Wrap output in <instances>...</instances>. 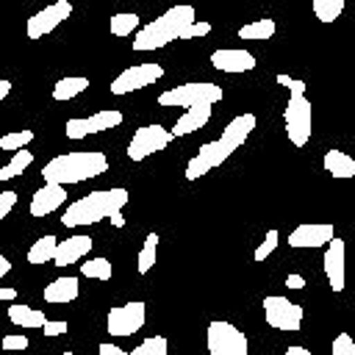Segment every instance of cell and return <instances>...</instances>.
<instances>
[{
    "mask_svg": "<svg viewBox=\"0 0 355 355\" xmlns=\"http://www.w3.org/2000/svg\"><path fill=\"white\" fill-rule=\"evenodd\" d=\"M89 250H92V239L89 236H69L67 241H58L53 261H55V266H69V263L80 261Z\"/></svg>",
    "mask_w": 355,
    "mask_h": 355,
    "instance_id": "19",
    "label": "cell"
},
{
    "mask_svg": "<svg viewBox=\"0 0 355 355\" xmlns=\"http://www.w3.org/2000/svg\"><path fill=\"white\" fill-rule=\"evenodd\" d=\"M222 100V86L211 80H197V83H180L175 89H166L158 94V105H180V108H194V105H214Z\"/></svg>",
    "mask_w": 355,
    "mask_h": 355,
    "instance_id": "4",
    "label": "cell"
},
{
    "mask_svg": "<svg viewBox=\"0 0 355 355\" xmlns=\"http://www.w3.org/2000/svg\"><path fill=\"white\" fill-rule=\"evenodd\" d=\"M128 197L130 194L122 186L89 191L86 197H80V200H75V202L67 205V211L61 216V225L64 227H80V225H94V222L111 219L114 227H125L122 208H125Z\"/></svg>",
    "mask_w": 355,
    "mask_h": 355,
    "instance_id": "1",
    "label": "cell"
},
{
    "mask_svg": "<svg viewBox=\"0 0 355 355\" xmlns=\"http://www.w3.org/2000/svg\"><path fill=\"white\" fill-rule=\"evenodd\" d=\"M39 330H42L44 336H61V333H67V322H61V319H58V322H50V319H47Z\"/></svg>",
    "mask_w": 355,
    "mask_h": 355,
    "instance_id": "39",
    "label": "cell"
},
{
    "mask_svg": "<svg viewBox=\"0 0 355 355\" xmlns=\"http://www.w3.org/2000/svg\"><path fill=\"white\" fill-rule=\"evenodd\" d=\"M64 200H67V189H64V186L44 183V186L36 189L33 197H31V216H47V214H53L55 208H61Z\"/></svg>",
    "mask_w": 355,
    "mask_h": 355,
    "instance_id": "17",
    "label": "cell"
},
{
    "mask_svg": "<svg viewBox=\"0 0 355 355\" xmlns=\"http://www.w3.org/2000/svg\"><path fill=\"white\" fill-rule=\"evenodd\" d=\"M164 78V67L161 64H136L122 69L114 80H111V94H130L136 89H144L155 80Z\"/></svg>",
    "mask_w": 355,
    "mask_h": 355,
    "instance_id": "11",
    "label": "cell"
},
{
    "mask_svg": "<svg viewBox=\"0 0 355 355\" xmlns=\"http://www.w3.org/2000/svg\"><path fill=\"white\" fill-rule=\"evenodd\" d=\"M233 153H236V150H233L230 144H225L222 139L205 141V144L197 150V155L189 158V164H186V180H200L202 175H208L211 169H216L219 164H225Z\"/></svg>",
    "mask_w": 355,
    "mask_h": 355,
    "instance_id": "7",
    "label": "cell"
},
{
    "mask_svg": "<svg viewBox=\"0 0 355 355\" xmlns=\"http://www.w3.org/2000/svg\"><path fill=\"white\" fill-rule=\"evenodd\" d=\"M61 355H75V352H61Z\"/></svg>",
    "mask_w": 355,
    "mask_h": 355,
    "instance_id": "47",
    "label": "cell"
},
{
    "mask_svg": "<svg viewBox=\"0 0 355 355\" xmlns=\"http://www.w3.org/2000/svg\"><path fill=\"white\" fill-rule=\"evenodd\" d=\"M255 125H258V119H255V114H239V116H233L227 125H225V130H222V141L225 144H230L233 150H239L244 141H247V136L255 130Z\"/></svg>",
    "mask_w": 355,
    "mask_h": 355,
    "instance_id": "18",
    "label": "cell"
},
{
    "mask_svg": "<svg viewBox=\"0 0 355 355\" xmlns=\"http://www.w3.org/2000/svg\"><path fill=\"white\" fill-rule=\"evenodd\" d=\"M97 352H100V355H125V349H119L116 344H108V341H105V344H100V349H97Z\"/></svg>",
    "mask_w": 355,
    "mask_h": 355,
    "instance_id": "42",
    "label": "cell"
},
{
    "mask_svg": "<svg viewBox=\"0 0 355 355\" xmlns=\"http://www.w3.org/2000/svg\"><path fill=\"white\" fill-rule=\"evenodd\" d=\"M122 125V111H97L92 116H75V119H67V136L69 139H86L92 133H100V130H108V128H116Z\"/></svg>",
    "mask_w": 355,
    "mask_h": 355,
    "instance_id": "13",
    "label": "cell"
},
{
    "mask_svg": "<svg viewBox=\"0 0 355 355\" xmlns=\"http://www.w3.org/2000/svg\"><path fill=\"white\" fill-rule=\"evenodd\" d=\"M283 119H286L288 141L294 147H305L308 139H311V103L305 100V94L288 97V105L283 111Z\"/></svg>",
    "mask_w": 355,
    "mask_h": 355,
    "instance_id": "8",
    "label": "cell"
},
{
    "mask_svg": "<svg viewBox=\"0 0 355 355\" xmlns=\"http://www.w3.org/2000/svg\"><path fill=\"white\" fill-rule=\"evenodd\" d=\"M31 164H33V153H31V150H17V153L11 155V161L0 169V180H11V178L22 175Z\"/></svg>",
    "mask_w": 355,
    "mask_h": 355,
    "instance_id": "27",
    "label": "cell"
},
{
    "mask_svg": "<svg viewBox=\"0 0 355 355\" xmlns=\"http://www.w3.org/2000/svg\"><path fill=\"white\" fill-rule=\"evenodd\" d=\"M69 14H72V3H69V0H55V3H50L47 8L36 11V14L28 19V25H25L28 39H42L44 33H53L61 22H67Z\"/></svg>",
    "mask_w": 355,
    "mask_h": 355,
    "instance_id": "12",
    "label": "cell"
},
{
    "mask_svg": "<svg viewBox=\"0 0 355 355\" xmlns=\"http://www.w3.org/2000/svg\"><path fill=\"white\" fill-rule=\"evenodd\" d=\"M277 83H280V86H286V89L291 92V97H297V94H305V83H302V80H297V78H288V75H277Z\"/></svg>",
    "mask_w": 355,
    "mask_h": 355,
    "instance_id": "37",
    "label": "cell"
},
{
    "mask_svg": "<svg viewBox=\"0 0 355 355\" xmlns=\"http://www.w3.org/2000/svg\"><path fill=\"white\" fill-rule=\"evenodd\" d=\"M78 294H80V286H78V277H72V275L55 277V280H50L44 286V302H50V305L72 302Z\"/></svg>",
    "mask_w": 355,
    "mask_h": 355,
    "instance_id": "21",
    "label": "cell"
},
{
    "mask_svg": "<svg viewBox=\"0 0 355 355\" xmlns=\"http://www.w3.org/2000/svg\"><path fill=\"white\" fill-rule=\"evenodd\" d=\"M269 36H275V19H269V17L239 28V39H247V42H266Z\"/></svg>",
    "mask_w": 355,
    "mask_h": 355,
    "instance_id": "23",
    "label": "cell"
},
{
    "mask_svg": "<svg viewBox=\"0 0 355 355\" xmlns=\"http://www.w3.org/2000/svg\"><path fill=\"white\" fill-rule=\"evenodd\" d=\"M33 141V130H19V133H6L0 139V150L6 153H17V150H25L28 144Z\"/></svg>",
    "mask_w": 355,
    "mask_h": 355,
    "instance_id": "32",
    "label": "cell"
},
{
    "mask_svg": "<svg viewBox=\"0 0 355 355\" xmlns=\"http://www.w3.org/2000/svg\"><path fill=\"white\" fill-rule=\"evenodd\" d=\"M286 288H305V277L302 275H288L286 277Z\"/></svg>",
    "mask_w": 355,
    "mask_h": 355,
    "instance_id": "41",
    "label": "cell"
},
{
    "mask_svg": "<svg viewBox=\"0 0 355 355\" xmlns=\"http://www.w3.org/2000/svg\"><path fill=\"white\" fill-rule=\"evenodd\" d=\"M83 89H89V80L75 75V78H61L55 86H53V100H72L78 97Z\"/></svg>",
    "mask_w": 355,
    "mask_h": 355,
    "instance_id": "26",
    "label": "cell"
},
{
    "mask_svg": "<svg viewBox=\"0 0 355 355\" xmlns=\"http://www.w3.org/2000/svg\"><path fill=\"white\" fill-rule=\"evenodd\" d=\"M55 247H58V239H55V236H42V239H36V241L31 244L28 261H31V263H47V261H53Z\"/></svg>",
    "mask_w": 355,
    "mask_h": 355,
    "instance_id": "25",
    "label": "cell"
},
{
    "mask_svg": "<svg viewBox=\"0 0 355 355\" xmlns=\"http://www.w3.org/2000/svg\"><path fill=\"white\" fill-rule=\"evenodd\" d=\"M169 141H172V133L164 125H144L128 141V158L130 161H144L147 155L169 147Z\"/></svg>",
    "mask_w": 355,
    "mask_h": 355,
    "instance_id": "9",
    "label": "cell"
},
{
    "mask_svg": "<svg viewBox=\"0 0 355 355\" xmlns=\"http://www.w3.org/2000/svg\"><path fill=\"white\" fill-rule=\"evenodd\" d=\"M125 355H169V344H166L164 336H150V338H144L136 349H130V352H125Z\"/></svg>",
    "mask_w": 355,
    "mask_h": 355,
    "instance_id": "30",
    "label": "cell"
},
{
    "mask_svg": "<svg viewBox=\"0 0 355 355\" xmlns=\"http://www.w3.org/2000/svg\"><path fill=\"white\" fill-rule=\"evenodd\" d=\"M333 239V225L330 222H302L288 233V247H322Z\"/></svg>",
    "mask_w": 355,
    "mask_h": 355,
    "instance_id": "14",
    "label": "cell"
},
{
    "mask_svg": "<svg viewBox=\"0 0 355 355\" xmlns=\"http://www.w3.org/2000/svg\"><path fill=\"white\" fill-rule=\"evenodd\" d=\"M14 205H17V191H0V219H6Z\"/></svg>",
    "mask_w": 355,
    "mask_h": 355,
    "instance_id": "38",
    "label": "cell"
},
{
    "mask_svg": "<svg viewBox=\"0 0 355 355\" xmlns=\"http://www.w3.org/2000/svg\"><path fill=\"white\" fill-rule=\"evenodd\" d=\"M144 319H147V305L141 300H133V302H125L119 308H111L105 327L111 336H133L136 330L144 327Z\"/></svg>",
    "mask_w": 355,
    "mask_h": 355,
    "instance_id": "10",
    "label": "cell"
},
{
    "mask_svg": "<svg viewBox=\"0 0 355 355\" xmlns=\"http://www.w3.org/2000/svg\"><path fill=\"white\" fill-rule=\"evenodd\" d=\"M283 355H311V352H308L305 347H288V349H286Z\"/></svg>",
    "mask_w": 355,
    "mask_h": 355,
    "instance_id": "45",
    "label": "cell"
},
{
    "mask_svg": "<svg viewBox=\"0 0 355 355\" xmlns=\"http://www.w3.org/2000/svg\"><path fill=\"white\" fill-rule=\"evenodd\" d=\"M194 8L191 6H175L169 11H164L158 19L147 22L144 28L136 31L133 36V50H158L166 47L175 39H186V31L194 25Z\"/></svg>",
    "mask_w": 355,
    "mask_h": 355,
    "instance_id": "3",
    "label": "cell"
},
{
    "mask_svg": "<svg viewBox=\"0 0 355 355\" xmlns=\"http://www.w3.org/2000/svg\"><path fill=\"white\" fill-rule=\"evenodd\" d=\"M208 119H211V105H194V108H186L180 116H178V122L172 125V139L175 136H189V133H194V130H200L202 125H208Z\"/></svg>",
    "mask_w": 355,
    "mask_h": 355,
    "instance_id": "20",
    "label": "cell"
},
{
    "mask_svg": "<svg viewBox=\"0 0 355 355\" xmlns=\"http://www.w3.org/2000/svg\"><path fill=\"white\" fill-rule=\"evenodd\" d=\"M277 241H280V233H277V230H269V233H266V239H263V241H261V244L255 247L252 258H255V261H263L266 255H272V252H275Z\"/></svg>",
    "mask_w": 355,
    "mask_h": 355,
    "instance_id": "34",
    "label": "cell"
},
{
    "mask_svg": "<svg viewBox=\"0 0 355 355\" xmlns=\"http://www.w3.org/2000/svg\"><path fill=\"white\" fill-rule=\"evenodd\" d=\"M80 275L92 280H108L111 277V261L108 258H89L80 263Z\"/></svg>",
    "mask_w": 355,
    "mask_h": 355,
    "instance_id": "29",
    "label": "cell"
},
{
    "mask_svg": "<svg viewBox=\"0 0 355 355\" xmlns=\"http://www.w3.org/2000/svg\"><path fill=\"white\" fill-rule=\"evenodd\" d=\"M324 275L333 291H344V241L341 239H330L327 250H324Z\"/></svg>",
    "mask_w": 355,
    "mask_h": 355,
    "instance_id": "16",
    "label": "cell"
},
{
    "mask_svg": "<svg viewBox=\"0 0 355 355\" xmlns=\"http://www.w3.org/2000/svg\"><path fill=\"white\" fill-rule=\"evenodd\" d=\"M344 11V0H313V14L319 22H333Z\"/></svg>",
    "mask_w": 355,
    "mask_h": 355,
    "instance_id": "31",
    "label": "cell"
},
{
    "mask_svg": "<svg viewBox=\"0 0 355 355\" xmlns=\"http://www.w3.org/2000/svg\"><path fill=\"white\" fill-rule=\"evenodd\" d=\"M139 28V17L136 14H114L111 17V33L114 36H128Z\"/></svg>",
    "mask_w": 355,
    "mask_h": 355,
    "instance_id": "33",
    "label": "cell"
},
{
    "mask_svg": "<svg viewBox=\"0 0 355 355\" xmlns=\"http://www.w3.org/2000/svg\"><path fill=\"white\" fill-rule=\"evenodd\" d=\"M324 169L333 178H352L355 175V161L341 150H327L324 153Z\"/></svg>",
    "mask_w": 355,
    "mask_h": 355,
    "instance_id": "22",
    "label": "cell"
},
{
    "mask_svg": "<svg viewBox=\"0 0 355 355\" xmlns=\"http://www.w3.org/2000/svg\"><path fill=\"white\" fill-rule=\"evenodd\" d=\"M0 347H3L6 352H14V349H25V347H28V336H22V333H11V336H3Z\"/></svg>",
    "mask_w": 355,
    "mask_h": 355,
    "instance_id": "36",
    "label": "cell"
},
{
    "mask_svg": "<svg viewBox=\"0 0 355 355\" xmlns=\"http://www.w3.org/2000/svg\"><path fill=\"white\" fill-rule=\"evenodd\" d=\"M155 247H158V233H147V239H144V244L139 250V258H136L139 275H147L155 266Z\"/></svg>",
    "mask_w": 355,
    "mask_h": 355,
    "instance_id": "28",
    "label": "cell"
},
{
    "mask_svg": "<svg viewBox=\"0 0 355 355\" xmlns=\"http://www.w3.org/2000/svg\"><path fill=\"white\" fill-rule=\"evenodd\" d=\"M8 319L19 327H42L47 322V316L42 311H33L31 305H11L8 308Z\"/></svg>",
    "mask_w": 355,
    "mask_h": 355,
    "instance_id": "24",
    "label": "cell"
},
{
    "mask_svg": "<svg viewBox=\"0 0 355 355\" xmlns=\"http://www.w3.org/2000/svg\"><path fill=\"white\" fill-rule=\"evenodd\" d=\"M0 297H3V300H14V288H3Z\"/></svg>",
    "mask_w": 355,
    "mask_h": 355,
    "instance_id": "46",
    "label": "cell"
},
{
    "mask_svg": "<svg viewBox=\"0 0 355 355\" xmlns=\"http://www.w3.org/2000/svg\"><path fill=\"white\" fill-rule=\"evenodd\" d=\"M333 355H355V341L349 333H338L333 341Z\"/></svg>",
    "mask_w": 355,
    "mask_h": 355,
    "instance_id": "35",
    "label": "cell"
},
{
    "mask_svg": "<svg viewBox=\"0 0 355 355\" xmlns=\"http://www.w3.org/2000/svg\"><path fill=\"white\" fill-rule=\"evenodd\" d=\"M11 92V80H0V100H6Z\"/></svg>",
    "mask_w": 355,
    "mask_h": 355,
    "instance_id": "44",
    "label": "cell"
},
{
    "mask_svg": "<svg viewBox=\"0 0 355 355\" xmlns=\"http://www.w3.org/2000/svg\"><path fill=\"white\" fill-rule=\"evenodd\" d=\"M211 67L219 72H250L255 69V55L244 47H225L211 53Z\"/></svg>",
    "mask_w": 355,
    "mask_h": 355,
    "instance_id": "15",
    "label": "cell"
},
{
    "mask_svg": "<svg viewBox=\"0 0 355 355\" xmlns=\"http://www.w3.org/2000/svg\"><path fill=\"white\" fill-rule=\"evenodd\" d=\"M105 169H108V158L97 150H92V153H67V155L50 158L42 166V178H44V183L72 186V183L92 180V178L103 175Z\"/></svg>",
    "mask_w": 355,
    "mask_h": 355,
    "instance_id": "2",
    "label": "cell"
},
{
    "mask_svg": "<svg viewBox=\"0 0 355 355\" xmlns=\"http://www.w3.org/2000/svg\"><path fill=\"white\" fill-rule=\"evenodd\" d=\"M208 33H211V22H194L186 31V39H197V36H208Z\"/></svg>",
    "mask_w": 355,
    "mask_h": 355,
    "instance_id": "40",
    "label": "cell"
},
{
    "mask_svg": "<svg viewBox=\"0 0 355 355\" xmlns=\"http://www.w3.org/2000/svg\"><path fill=\"white\" fill-rule=\"evenodd\" d=\"M8 272H11V261H8L6 255H0V277L8 275Z\"/></svg>",
    "mask_w": 355,
    "mask_h": 355,
    "instance_id": "43",
    "label": "cell"
},
{
    "mask_svg": "<svg viewBox=\"0 0 355 355\" xmlns=\"http://www.w3.org/2000/svg\"><path fill=\"white\" fill-rule=\"evenodd\" d=\"M205 344H208L211 355H250L247 336L236 324H230L225 319H216V322L208 324Z\"/></svg>",
    "mask_w": 355,
    "mask_h": 355,
    "instance_id": "5",
    "label": "cell"
},
{
    "mask_svg": "<svg viewBox=\"0 0 355 355\" xmlns=\"http://www.w3.org/2000/svg\"><path fill=\"white\" fill-rule=\"evenodd\" d=\"M263 316H266V324L275 327V330L297 333L302 327V305H297V302H291L288 297H280V294L263 297Z\"/></svg>",
    "mask_w": 355,
    "mask_h": 355,
    "instance_id": "6",
    "label": "cell"
}]
</instances>
